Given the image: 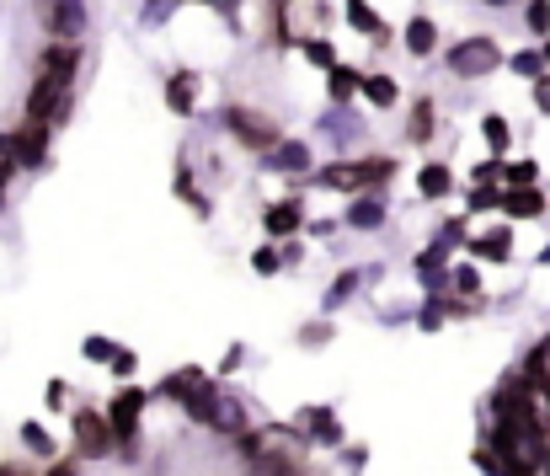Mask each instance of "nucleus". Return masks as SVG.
<instances>
[{"label":"nucleus","mask_w":550,"mask_h":476,"mask_svg":"<svg viewBox=\"0 0 550 476\" xmlns=\"http://www.w3.org/2000/svg\"><path fill=\"white\" fill-rule=\"evenodd\" d=\"M497 65H502V54H497V43H492V38H465V43H454V49H449V70L460 75V81L492 75Z\"/></svg>","instance_id":"1"},{"label":"nucleus","mask_w":550,"mask_h":476,"mask_svg":"<svg viewBox=\"0 0 550 476\" xmlns=\"http://www.w3.org/2000/svg\"><path fill=\"white\" fill-rule=\"evenodd\" d=\"M396 166H390L385 156H369V161H353V166H326L321 182L326 188H374V182H385Z\"/></svg>","instance_id":"2"},{"label":"nucleus","mask_w":550,"mask_h":476,"mask_svg":"<svg viewBox=\"0 0 550 476\" xmlns=\"http://www.w3.org/2000/svg\"><path fill=\"white\" fill-rule=\"evenodd\" d=\"M225 124H230V134H235V140H246V145H257V150H273V145H278L273 118L251 113V107H230V113H225Z\"/></svg>","instance_id":"3"},{"label":"nucleus","mask_w":550,"mask_h":476,"mask_svg":"<svg viewBox=\"0 0 550 476\" xmlns=\"http://www.w3.org/2000/svg\"><path fill=\"white\" fill-rule=\"evenodd\" d=\"M139 412H145V391L123 386V391L113 396V407H107V418H113L118 444H134V434H139Z\"/></svg>","instance_id":"4"},{"label":"nucleus","mask_w":550,"mask_h":476,"mask_svg":"<svg viewBox=\"0 0 550 476\" xmlns=\"http://www.w3.org/2000/svg\"><path fill=\"white\" fill-rule=\"evenodd\" d=\"M11 161L17 166H43V156H49V124H38V118H27L22 134H11Z\"/></svg>","instance_id":"5"},{"label":"nucleus","mask_w":550,"mask_h":476,"mask_svg":"<svg viewBox=\"0 0 550 476\" xmlns=\"http://www.w3.org/2000/svg\"><path fill=\"white\" fill-rule=\"evenodd\" d=\"M43 27H49L54 38H81L86 33V6L81 0H49V6H43Z\"/></svg>","instance_id":"6"},{"label":"nucleus","mask_w":550,"mask_h":476,"mask_svg":"<svg viewBox=\"0 0 550 476\" xmlns=\"http://www.w3.org/2000/svg\"><path fill=\"white\" fill-rule=\"evenodd\" d=\"M65 91L70 81H54V75H38L33 97H27V118H38V124H54V113L65 107Z\"/></svg>","instance_id":"7"},{"label":"nucleus","mask_w":550,"mask_h":476,"mask_svg":"<svg viewBox=\"0 0 550 476\" xmlns=\"http://www.w3.org/2000/svg\"><path fill=\"white\" fill-rule=\"evenodd\" d=\"M107 439H113V418H97V412H75V444L86 455H102Z\"/></svg>","instance_id":"8"},{"label":"nucleus","mask_w":550,"mask_h":476,"mask_svg":"<svg viewBox=\"0 0 550 476\" xmlns=\"http://www.w3.org/2000/svg\"><path fill=\"white\" fill-rule=\"evenodd\" d=\"M75 65H81V54H75L70 43H49V49L38 54V75H54V81H70Z\"/></svg>","instance_id":"9"},{"label":"nucleus","mask_w":550,"mask_h":476,"mask_svg":"<svg viewBox=\"0 0 550 476\" xmlns=\"http://www.w3.org/2000/svg\"><path fill=\"white\" fill-rule=\"evenodd\" d=\"M267 166H273V172H305V166H310V150H305L300 140L273 145V150H267Z\"/></svg>","instance_id":"10"},{"label":"nucleus","mask_w":550,"mask_h":476,"mask_svg":"<svg viewBox=\"0 0 550 476\" xmlns=\"http://www.w3.org/2000/svg\"><path fill=\"white\" fill-rule=\"evenodd\" d=\"M497 204H502V209H508V214H513V220H534V214H540V209H545V198H540V193H534V188H513V193H502V198H497Z\"/></svg>","instance_id":"11"},{"label":"nucleus","mask_w":550,"mask_h":476,"mask_svg":"<svg viewBox=\"0 0 550 476\" xmlns=\"http://www.w3.org/2000/svg\"><path fill=\"white\" fill-rule=\"evenodd\" d=\"M300 220H305L300 198H284V204L267 209V230H273V236H289V230H300Z\"/></svg>","instance_id":"12"},{"label":"nucleus","mask_w":550,"mask_h":476,"mask_svg":"<svg viewBox=\"0 0 550 476\" xmlns=\"http://www.w3.org/2000/svg\"><path fill=\"white\" fill-rule=\"evenodd\" d=\"M433 43H438V27L428 17H412L406 22V49L412 54H433Z\"/></svg>","instance_id":"13"},{"label":"nucleus","mask_w":550,"mask_h":476,"mask_svg":"<svg viewBox=\"0 0 550 476\" xmlns=\"http://www.w3.org/2000/svg\"><path fill=\"white\" fill-rule=\"evenodd\" d=\"M166 107H171V113H193V75H171V81H166Z\"/></svg>","instance_id":"14"},{"label":"nucleus","mask_w":550,"mask_h":476,"mask_svg":"<svg viewBox=\"0 0 550 476\" xmlns=\"http://www.w3.org/2000/svg\"><path fill=\"white\" fill-rule=\"evenodd\" d=\"M300 428H305V434H316L321 444H337V439H342V428L332 423V412H326V407H316V412H305V423H300Z\"/></svg>","instance_id":"15"},{"label":"nucleus","mask_w":550,"mask_h":476,"mask_svg":"<svg viewBox=\"0 0 550 476\" xmlns=\"http://www.w3.org/2000/svg\"><path fill=\"white\" fill-rule=\"evenodd\" d=\"M348 22H353V27H364V33H369L374 43H385V38H390V33H385V22L374 17V11L364 6V0H348Z\"/></svg>","instance_id":"16"},{"label":"nucleus","mask_w":550,"mask_h":476,"mask_svg":"<svg viewBox=\"0 0 550 476\" xmlns=\"http://www.w3.org/2000/svg\"><path fill=\"white\" fill-rule=\"evenodd\" d=\"M353 91H364V75L348 65H332V102H348Z\"/></svg>","instance_id":"17"},{"label":"nucleus","mask_w":550,"mask_h":476,"mask_svg":"<svg viewBox=\"0 0 550 476\" xmlns=\"http://www.w3.org/2000/svg\"><path fill=\"white\" fill-rule=\"evenodd\" d=\"M470 252L486 257V263H502V257H508V230H492V236L470 241Z\"/></svg>","instance_id":"18"},{"label":"nucleus","mask_w":550,"mask_h":476,"mask_svg":"<svg viewBox=\"0 0 550 476\" xmlns=\"http://www.w3.org/2000/svg\"><path fill=\"white\" fill-rule=\"evenodd\" d=\"M364 97L374 107H390L396 102V81H390V75H364Z\"/></svg>","instance_id":"19"},{"label":"nucleus","mask_w":550,"mask_h":476,"mask_svg":"<svg viewBox=\"0 0 550 476\" xmlns=\"http://www.w3.org/2000/svg\"><path fill=\"white\" fill-rule=\"evenodd\" d=\"M203 386H209V380H203L198 370H182V375H171V380H166V396H182V402H187V396H198Z\"/></svg>","instance_id":"20"},{"label":"nucleus","mask_w":550,"mask_h":476,"mask_svg":"<svg viewBox=\"0 0 550 476\" xmlns=\"http://www.w3.org/2000/svg\"><path fill=\"white\" fill-rule=\"evenodd\" d=\"M417 188H422V198H444L449 193V172H444V166H422Z\"/></svg>","instance_id":"21"},{"label":"nucleus","mask_w":550,"mask_h":476,"mask_svg":"<svg viewBox=\"0 0 550 476\" xmlns=\"http://www.w3.org/2000/svg\"><path fill=\"white\" fill-rule=\"evenodd\" d=\"M529 375L540 380V386H550V337H545V343L529 353Z\"/></svg>","instance_id":"22"},{"label":"nucleus","mask_w":550,"mask_h":476,"mask_svg":"<svg viewBox=\"0 0 550 476\" xmlns=\"http://www.w3.org/2000/svg\"><path fill=\"white\" fill-rule=\"evenodd\" d=\"M348 220H353L358 230H374V225L385 220V209H380V204H353V209H348Z\"/></svg>","instance_id":"23"},{"label":"nucleus","mask_w":550,"mask_h":476,"mask_svg":"<svg viewBox=\"0 0 550 476\" xmlns=\"http://www.w3.org/2000/svg\"><path fill=\"white\" fill-rule=\"evenodd\" d=\"M22 444H27V450H38V455H49V460H54V439L43 434L38 423H27V428H22Z\"/></svg>","instance_id":"24"},{"label":"nucleus","mask_w":550,"mask_h":476,"mask_svg":"<svg viewBox=\"0 0 550 476\" xmlns=\"http://www.w3.org/2000/svg\"><path fill=\"white\" fill-rule=\"evenodd\" d=\"M433 134V102H417V113H412V140H428Z\"/></svg>","instance_id":"25"},{"label":"nucleus","mask_w":550,"mask_h":476,"mask_svg":"<svg viewBox=\"0 0 550 476\" xmlns=\"http://www.w3.org/2000/svg\"><path fill=\"white\" fill-rule=\"evenodd\" d=\"M481 129H486V145L492 150H508V124L502 118H481Z\"/></svg>","instance_id":"26"},{"label":"nucleus","mask_w":550,"mask_h":476,"mask_svg":"<svg viewBox=\"0 0 550 476\" xmlns=\"http://www.w3.org/2000/svg\"><path fill=\"white\" fill-rule=\"evenodd\" d=\"M305 54L316 59V65H326V70L337 65V59H332V43H326V38H305Z\"/></svg>","instance_id":"27"},{"label":"nucleus","mask_w":550,"mask_h":476,"mask_svg":"<svg viewBox=\"0 0 550 476\" xmlns=\"http://www.w3.org/2000/svg\"><path fill=\"white\" fill-rule=\"evenodd\" d=\"M86 359H107V364H113V359H118V348L107 343V337H86Z\"/></svg>","instance_id":"28"},{"label":"nucleus","mask_w":550,"mask_h":476,"mask_svg":"<svg viewBox=\"0 0 550 476\" xmlns=\"http://www.w3.org/2000/svg\"><path fill=\"white\" fill-rule=\"evenodd\" d=\"M214 428H241V407H235L230 396L219 402V418H214Z\"/></svg>","instance_id":"29"},{"label":"nucleus","mask_w":550,"mask_h":476,"mask_svg":"<svg viewBox=\"0 0 550 476\" xmlns=\"http://www.w3.org/2000/svg\"><path fill=\"white\" fill-rule=\"evenodd\" d=\"M545 65H550V59H540V54H518V59H513V70H518V75H540Z\"/></svg>","instance_id":"30"},{"label":"nucleus","mask_w":550,"mask_h":476,"mask_svg":"<svg viewBox=\"0 0 550 476\" xmlns=\"http://www.w3.org/2000/svg\"><path fill=\"white\" fill-rule=\"evenodd\" d=\"M454 289H465V295H476V289H481L476 268H454Z\"/></svg>","instance_id":"31"},{"label":"nucleus","mask_w":550,"mask_h":476,"mask_svg":"<svg viewBox=\"0 0 550 476\" xmlns=\"http://www.w3.org/2000/svg\"><path fill=\"white\" fill-rule=\"evenodd\" d=\"M508 182H513V188H529V182H534V161H524V166H508Z\"/></svg>","instance_id":"32"},{"label":"nucleus","mask_w":550,"mask_h":476,"mask_svg":"<svg viewBox=\"0 0 550 476\" xmlns=\"http://www.w3.org/2000/svg\"><path fill=\"white\" fill-rule=\"evenodd\" d=\"M529 27H534V33H545V27H550V11H545V0H534V6H529Z\"/></svg>","instance_id":"33"},{"label":"nucleus","mask_w":550,"mask_h":476,"mask_svg":"<svg viewBox=\"0 0 550 476\" xmlns=\"http://www.w3.org/2000/svg\"><path fill=\"white\" fill-rule=\"evenodd\" d=\"M251 268H257V273H273V268H278V252H267V247H262L257 257H251Z\"/></svg>","instance_id":"34"},{"label":"nucleus","mask_w":550,"mask_h":476,"mask_svg":"<svg viewBox=\"0 0 550 476\" xmlns=\"http://www.w3.org/2000/svg\"><path fill=\"white\" fill-rule=\"evenodd\" d=\"M438 321H444V311H438V305H428V311H422V327L438 332Z\"/></svg>","instance_id":"35"},{"label":"nucleus","mask_w":550,"mask_h":476,"mask_svg":"<svg viewBox=\"0 0 550 476\" xmlns=\"http://www.w3.org/2000/svg\"><path fill=\"white\" fill-rule=\"evenodd\" d=\"M6 172H11V145L0 140V182H6Z\"/></svg>","instance_id":"36"},{"label":"nucleus","mask_w":550,"mask_h":476,"mask_svg":"<svg viewBox=\"0 0 550 476\" xmlns=\"http://www.w3.org/2000/svg\"><path fill=\"white\" fill-rule=\"evenodd\" d=\"M534 102H540L545 113H550V81H540V86H534Z\"/></svg>","instance_id":"37"},{"label":"nucleus","mask_w":550,"mask_h":476,"mask_svg":"<svg viewBox=\"0 0 550 476\" xmlns=\"http://www.w3.org/2000/svg\"><path fill=\"white\" fill-rule=\"evenodd\" d=\"M49 476H75V471L65 466V460H54V466H49Z\"/></svg>","instance_id":"38"},{"label":"nucleus","mask_w":550,"mask_h":476,"mask_svg":"<svg viewBox=\"0 0 550 476\" xmlns=\"http://www.w3.org/2000/svg\"><path fill=\"white\" fill-rule=\"evenodd\" d=\"M486 6H508V0H486Z\"/></svg>","instance_id":"39"},{"label":"nucleus","mask_w":550,"mask_h":476,"mask_svg":"<svg viewBox=\"0 0 550 476\" xmlns=\"http://www.w3.org/2000/svg\"><path fill=\"white\" fill-rule=\"evenodd\" d=\"M214 6H235V0H214Z\"/></svg>","instance_id":"40"},{"label":"nucleus","mask_w":550,"mask_h":476,"mask_svg":"<svg viewBox=\"0 0 550 476\" xmlns=\"http://www.w3.org/2000/svg\"><path fill=\"white\" fill-rule=\"evenodd\" d=\"M0 476H17V471H0Z\"/></svg>","instance_id":"41"},{"label":"nucleus","mask_w":550,"mask_h":476,"mask_svg":"<svg viewBox=\"0 0 550 476\" xmlns=\"http://www.w3.org/2000/svg\"><path fill=\"white\" fill-rule=\"evenodd\" d=\"M545 59H550V49H545Z\"/></svg>","instance_id":"42"}]
</instances>
